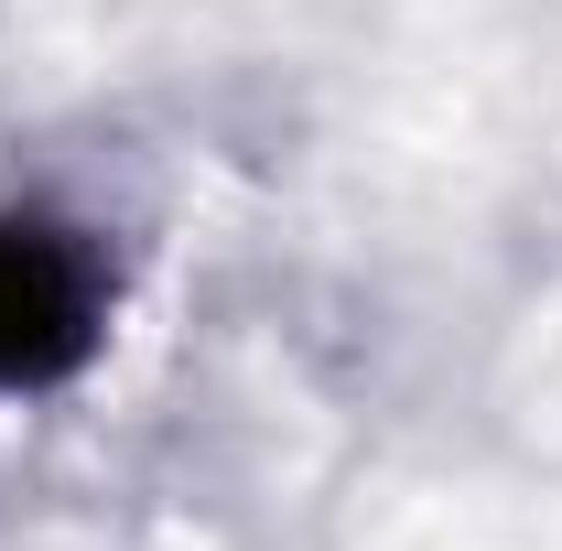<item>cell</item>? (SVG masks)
Instances as JSON below:
<instances>
[{
	"mask_svg": "<svg viewBox=\"0 0 562 551\" xmlns=\"http://www.w3.org/2000/svg\"><path fill=\"white\" fill-rule=\"evenodd\" d=\"M87 271H76L66 238L0 216V390H33L87 357Z\"/></svg>",
	"mask_w": 562,
	"mask_h": 551,
	"instance_id": "cell-1",
	"label": "cell"
}]
</instances>
